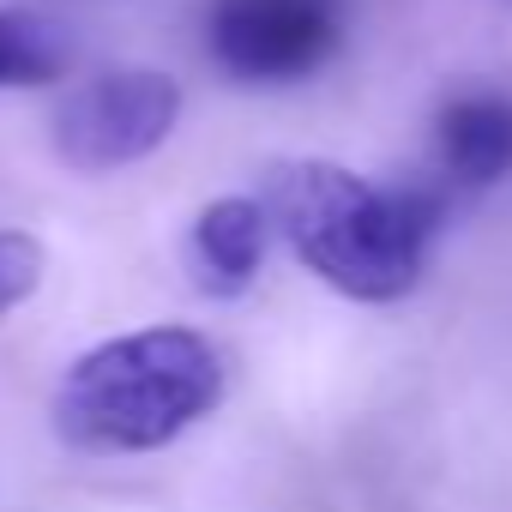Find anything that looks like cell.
<instances>
[{"instance_id":"obj_1","label":"cell","mask_w":512,"mask_h":512,"mask_svg":"<svg viewBox=\"0 0 512 512\" xmlns=\"http://www.w3.org/2000/svg\"><path fill=\"white\" fill-rule=\"evenodd\" d=\"M260 205L272 235H284L296 260L350 302L386 308L422 284L434 211L416 193L374 187L368 175L326 157H290L266 169Z\"/></svg>"},{"instance_id":"obj_2","label":"cell","mask_w":512,"mask_h":512,"mask_svg":"<svg viewBox=\"0 0 512 512\" xmlns=\"http://www.w3.org/2000/svg\"><path fill=\"white\" fill-rule=\"evenodd\" d=\"M223 404V356L193 326H145L91 344L55 386L49 422L73 452L121 458L181 440Z\"/></svg>"},{"instance_id":"obj_3","label":"cell","mask_w":512,"mask_h":512,"mask_svg":"<svg viewBox=\"0 0 512 512\" xmlns=\"http://www.w3.org/2000/svg\"><path fill=\"white\" fill-rule=\"evenodd\" d=\"M181 121V85L157 67H115L55 103L49 145L79 175H109L151 157Z\"/></svg>"},{"instance_id":"obj_4","label":"cell","mask_w":512,"mask_h":512,"mask_svg":"<svg viewBox=\"0 0 512 512\" xmlns=\"http://www.w3.org/2000/svg\"><path fill=\"white\" fill-rule=\"evenodd\" d=\"M344 43L338 0H211L205 49L235 85H296Z\"/></svg>"},{"instance_id":"obj_5","label":"cell","mask_w":512,"mask_h":512,"mask_svg":"<svg viewBox=\"0 0 512 512\" xmlns=\"http://www.w3.org/2000/svg\"><path fill=\"white\" fill-rule=\"evenodd\" d=\"M266 247H272V217L253 193H223L211 199L193 229H187V272L205 296L235 302L260 284L266 272Z\"/></svg>"},{"instance_id":"obj_6","label":"cell","mask_w":512,"mask_h":512,"mask_svg":"<svg viewBox=\"0 0 512 512\" xmlns=\"http://www.w3.org/2000/svg\"><path fill=\"white\" fill-rule=\"evenodd\" d=\"M434 157L452 187H500L512 175V97L458 91L434 115Z\"/></svg>"},{"instance_id":"obj_7","label":"cell","mask_w":512,"mask_h":512,"mask_svg":"<svg viewBox=\"0 0 512 512\" xmlns=\"http://www.w3.org/2000/svg\"><path fill=\"white\" fill-rule=\"evenodd\" d=\"M73 67V43L37 7H0V91H37Z\"/></svg>"},{"instance_id":"obj_8","label":"cell","mask_w":512,"mask_h":512,"mask_svg":"<svg viewBox=\"0 0 512 512\" xmlns=\"http://www.w3.org/2000/svg\"><path fill=\"white\" fill-rule=\"evenodd\" d=\"M43 272H49L43 241L25 235V229H0V320L43 290Z\"/></svg>"}]
</instances>
